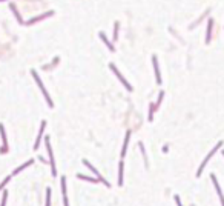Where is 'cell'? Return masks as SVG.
<instances>
[{"mask_svg": "<svg viewBox=\"0 0 224 206\" xmlns=\"http://www.w3.org/2000/svg\"><path fill=\"white\" fill-rule=\"evenodd\" d=\"M0 135H2V142H3V146H2V149H0V152L5 154L8 151V140H6V132H5V128H3L2 123H0Z\"/></svg>", "mask_w": 224, "mask_h": 206, "instance_id": "cell-5", "label": "cell"}, {"mask_svg": "<svg viewBox=\"0 0 224 206\" xmlns=\"http://www.w3.org/2000/svg\"><path fill=\"white\" fill-rule=\"evenodd\" d=\"M152 62H153V69H155L157 83H161V75H160V69H158V62H157V57H152Z\"/></svg>", "mask_w": 224, "mask_h": 206, "instance_id": "cell-9", "label": "cell"}, {"mask_svg": "<svg viewBox=\"0 0 224 206\" xmlns=\"http://www.w3.org/2000/svg\"><path fill=\"white\" fill-rule=\"evenodd\" d=\"M223 155H224V151H223Z\"/></svg>", "mask_w": 224, "mask_h": 206, "instance_id": "cell-23", "label": "cell"}, {"mask_svg": "<svg viewBox=\"0 0 224 206\" xmlns=\"http://www.w3.org/2000/svg\"><path fill=\"white\" fill-rule=\"evenodd\" d=\"M9 8H11V11H12V13H14V15H15V17H17V20H19V23H23V20H22V17H20V14H19V11L17 9H15V6H14V5L11 3V5H9Z\"/></svg>", "mask_w": 224, "mask_h": 206, "instance_id": "cell-14", "label": "cell"}, {"mask_svg": "<svg viewBox=\"0 0 224 206\" xmlns=\"http://www.w3.org/2000/svg\"><path fill=\"white\" fill-rule=\"evenodd\" d=\"M45 126H46V122L43 120V122H41V126H40V131H39V135H37V140H35L34 149H39V146H40V140H41V135H43V131H45Z\"/></svg>", "mask_w": 224, "mask_h": 206, "instance_id": "cell-8", "label": "cell"}, {"mask_svg": "<svg viewBox=\"0 0 224 206\" xmlns=\"http://www.w3.org/2000/svg\"><path fill=\"white\" fill-rule=\"evenodd\" d=\"M129 137H131V132L127 131V134H126V138H124L123 149H121V157H124V155H126V148H127V143H129Z\"/></svg>", "mask_w": 224, "mask_h": 206, "instance_id": "cell-11", "label": "cell"}, {"mask_svg": "<svg viewBox=\"0 0 224 206\" xmlns=\"http://www.w3.org/2000/svg\"><path fill=\"white\" fill-rule=\"evenodd\" d=\"M175 202H177V206H183V205H181V200H180L178 196H175Z\"/></svg>", "mask_w": 224, "mask_h": 206, "instance_id": "cell-22", "label": "cell"}, {"mask_svg": "<svg viewBox=\"0 0 224 206\" xmlns=\"http://www.w3.org/2000/svg\"><path fill=\"white\" fill-rule=\"evenodd\" d=\"M100 37H101V39H103V42L106 43V46H108V48H109V49H111V51H114V46H112V45H111V42H109L108 39H106V35L103 34V32H100Z\"/></svg>", "mask_w": 224, "mask_h": 206, "instance_id": "cell-17", "label": "cell"}, {"mask_svg": "<svg viewBox=\"0 0 224 206\" xmlns=\"http://www.w3.org/2000/svg\"><path fill=\"white\" fill-rule=\"evenodd\" d=\"M6 198H8V191L3 192V197H2V203H0V206H6Z\"/></svg>", "mask_w": 224, "mask_h": 206, "instance_id": "cell-20", "label": "cell"}, {"mask_svg": "<svg viewBox=\"0 0 224 206\" xmlns=\"http://www.w3.org/2000/svg\"><path fill=\"white\" fill-rule=\"evenodd\" d=\"M77 177L82 178V180H88V182H91V183H97V182H98V178H92V177H88V175H83V174H78Z\"/></svg>", "mask_w": 224, "mask_h": 206, "instance_id": "cell-16", "label": "cell"}, {"mask_svg": "<svg viewBox=\"0 0 224 206\" xmlns=\"http://www.w3.org/2000/svg\"><path fill=\"white\" fill-rule=\"evenodd\" d=\"M212 25H213V22L209 20V25H207V35H206V42L209 43L210 42V34H212Z\"/></svg>", "mask_w": 224, "mask_h": 206, "instance_id": "cell-15", "label": "cell"}, {"mask_svg": "<svg viewBox=\"0 0 224 206\" xmlns=\"http://www.w3.org/2000/svg\"><path fill=\"white\" fill-rule=\"evenodd\" d=\"M32 163H34V160H29V161H26V163H23V165H22V166H20V168H17V169H15V171H14V174H19V172H20V171H23V169H25V168H28L29 165H32Z\"/></svg>", "mask_w": 224, "mask_h": 206, "instance_id": "cell-13", "label": "cell"}, {"mask_svg": "<svg viewBox=\"0 0 224 206\" xmlns=\"http://www.w3.org/2000/svg\"><path fill=\"white\" fill-rule=\"evenodd\" d=\"M0 2H3V0H0Z\"/></svg>", "mask_w": 224, "mask_h": 206, "instance_id": "cell-24", "label": "cell"}, {"mask_svg": "<svg viewBox=\"0 0 224 206\" xmlns=\"http://www.w3.org/2000/svg\"><path fill=\"white\" fill-rule=\"evenodd\" d=\"M11 177H12V175H9V177H6V178H5V180H3L2 183H0V191H3V188H5V186H6V183H8L9 180H11Z\"/></svg>", "mask_w": 224, "mask_h": 206, "instance_id": "cell-19", "label": "cell"}, {"mask_svg": "<svg viewBox=\"0 0 224 206\" xmlns=\"http://www.w3.org/2000/svg\"><path fill=\"white\" fill-rule=\"evenodd\" d=\"M109 66H111V69H112V71H114V72H115V75H117V77H118V79H120V82H121V83H123V85H124V86H126V88H127V89H129V91H132V86H131L129 83H127V82H126V79H124V77H123V75H121V74H120V71H118V69H117V68H115V66H114V65H112V63L109 65Z\"/></svg>", "mask_w": 224, "mask_h": 206, "instance_id": "cell-6", "label": "cell"}, {"mask_svg": "<svg viewBox=\"0 0 224 206\" xmlns=\"http://www.w3.org/2000/svg\"><path fill=\"white\" fill-rule=\"evenodd\" d=\"M123 160H121L120 161V166H118V185L121 186V185H123Z\"/></svg>", "mask_w": 224, "mask_h": 206, "instance_id": "cell-10", "label": "cell"}, {"mask_svg": "<svg viewBox=\"0 0 224 206\" xmlns=\"http://www.w3.org/2000/svg\"><path fill=\"white\" fill-rule=\"evenodd\" d=\"M63 203H65V206H69V203H68V197H66V194H63Z\"/></svg>", "mask_w": 224, "mask_h": 206, "instance_id": "cell-21", "label": "cell"}, {"mask_svg": "<svg viewBox=\"0 0 224 206\" xmlns=\"http://www.w3.org/2000/svg\"><path fill=\"white\" fill-rule=\"evenodd\" d=\"M212 177V182H213V186H215V189H216V192H218V197H220V200H221V205L224 206V196H223V192H221V188H220V183H218V180H216V177L215 175H210Z\"/></svg>", "mask_w": 224, "mask_h": 206, "instance_id": "cell-7", "label": "cell"}, {"mask_svg": "<svg viewBox=\"0 0 224 206\" xmlns=\"http://www.w3.org/2000/svg\"><path fill=\"white\" fill-rule=\"evenodd\" d=\"M45 145L48 149V155H49V163H51V169H52V175L55 177L57 171H55V161H54V155H52V149H51V143H49V137L45 138Z\"/></svg>", "mask_w": 224, "mask_h": 206, "instance_id": "cell-2", "label": "cell"}, {"mask_svg": "<svg viewBox=\"0 0 224 206\" xmlns=\"http://www.w3.org/2000/svg\"><path fill=\"white\" fill-rule=\"evenodd\" d=\"M46 206H51V189H46Z\"/></svg>", "mask_w": 224, "mask_h": 206, "instance_id": "cell-18", "label": "cell"}, {"mask_svg": "<svg viewBox=\"0 0 224 206\" xmlns=\"http://www.w3.org/2000/svg\"><path fill=\"white\" fill-rule=\"evenodd\" d=\"M31 74H32V77L35 79V83L39 85V88L41 89V93H43V95H45V99H46V102H48V105H49L51 108L54 106V103H52V100H51V97H49V94H48V91L45 89V86H43V83H41V80H40V77H39V74H37L35 71H31Z\"/></svg>", "mask_w": 224, "mask_h": 206, "instance_id": "cell-1", "label": "cell"}, {"mask_svg": "<svg viewBox=\"0 0 224 206\" xmlns=\"http://www.w3.org/2000/svg\"><path fill=\"white\" fill-rule=\"evenodd\" d=\"M52 13L49 11V13H46V14H43V15H39V17H35V19H32V20H29L28 22V25H32V23H35V22H39V20H41V19H45V17H48V15H51Z\"/></svg>", "mask_w": 224, "mask_h": 206, "instance_id": "cell-12", "label": "cell"}, {"mask_svg": "<svg viewBox=\"0 0 224 206\" xmlns=\"http://www.w3.org/2000/svg\"><path fill=\"white\" fill-rule=\"evenodd\" d=\"M83 165H86V166L89 168V169H91V171H92V172H94V174H95V175H97V177H98V182H103V183H104V185H106V186H108V188L111 186V183H109V182H106V180H104V178H103V177H101V175H100V172H98L97 169H95V168H94L92 165H91V163H89V161H88V160H83Z\"/></svg>", "mask_w": 224, "mask_h": 206, "instance_id": "cell-4", "label": "cell"}, {"mask_svg": "<svg viewBox=\"0 0 224 206\" xmlns=\"http://www.w3.org/2000/svg\"><path fill=\"white\" fill-rule=\"evenodd\" d=\"M221 145H223V143L220 142V143H218V145L215 146V148H213V149L210 151V154H209V155H207V157H206V159H204V161H203V163L200 165V168H198V171H196V177H200V175H201V171H203V169H204V166H206V163H207V161H209V160H210V157H212L213 154H215V152H216V151H218V149H220V148H221Z\"/></svg>", "mask_w": 224, "mask_h": 206, "instance_id": "cell-3", "label": "cell"}]
</instances>
